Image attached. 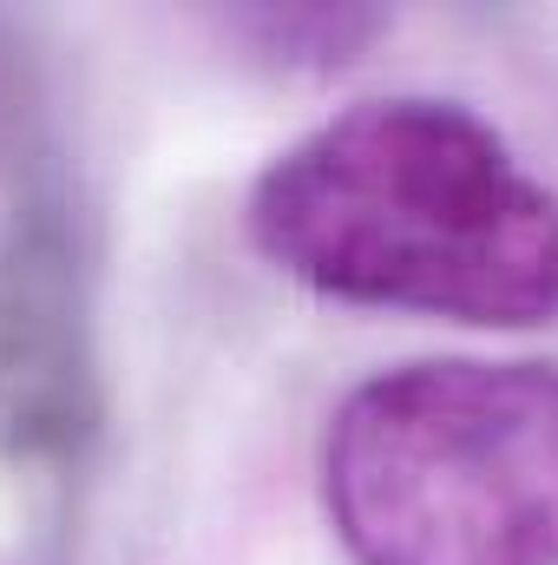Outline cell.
I'll return each instance as SVG.
<instances>
[{
	"mask_svg": "<svg viewBox=\"0 0 558 565\" xmlns=\"http://www.w3.org/2000/svg\"><path fill=\"white\" fill-rule=\"evenodd\" d=\"M244 40H257L264 53L282 60H309V66H342L348 53H362L388 20L368 13V7H257V13H237L230 20Z\"/></svg>",
	"mask_w": 558,
	"mask_h": 565,
	"instance_id": "obj_4",
	"label": "cell"
},
{
	"mask_svg": "<svg viewBox=\"0 0 558 565\" xmlns=\"http://www.w3.org/2000/svg\"><path fill=\"white\" fill-rule=\"evenodd\" d=\"M322 513L355 565H558V369H375L329 415Z\"/></svg>",
	"mask_w": 558,
	"mask_h": 565,
	"instance_id": "obj_2",
	"label": "cell"
},
{
	"mask_svg": "<svg viewBox=\"0 0 558 565\" xmlns=\"http://www.w3.org/2000/svg\"><path fill=\"white\" fill-rule=\"evenodd\" d=\"M99 427L106 375L86 224L60 184H26L0 217V460L73 473Z\"/></svg>",
	"mask_w": 558,
	"mask_h": 565,
	"instance_id": "obj_3",
	"label": "cell"
},
{
	"mask_svg": "<svg viewBox=\"0 0 558 565\" xmlns=\"http://www.w3.org/2000/svg\"><path fill=\"white\" fill-rule=\"evenodd\" d=\"M250 244L289 282L466 329L558 316V198L473 106L382 93L257 171Z\"/></svg>",
	"mask_w": 558,
	"mask_h": 565,
	"instance_id": "obj_1",
	"label": "cell"
}]
</instances>
